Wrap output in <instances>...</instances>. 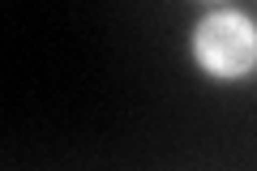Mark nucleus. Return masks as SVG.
<instances>
[{"mask_svg":"<svg viewBox=\"0 0 257 171\" xmlns=\"http://www.w3.org/2000/svg\"><path fill=\"white\" fill-rule=\"evenodd\" d=\"M189 60L214 86L257 77V18L236 5H210L189 26Z\"/></svg>","mask_w":257,"mask_h":171,"instance_id":"f257e3e1","label":"nucleus"},{"mask_svg":"<svg viewBox=\"0 0 257 171\" xmlns=\"http://www.w3.org/2000/svg\"><path fill=\"white\" fill-rule=\"evenodd\" d=\"M202 5H223V0H202Z\"/></svg>","mask_w":257,"mask_h":171,"instance_id":"f03ea898","label":"nucleus"}]
</instances>
